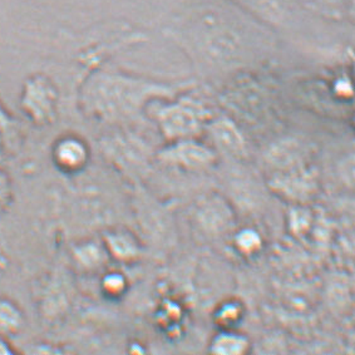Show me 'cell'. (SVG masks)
Returning <instances> with one entry per match:
<instances>
[{
	"label": "cell",
	"mask_w": 355,
	"mask_h": 355,
	"mask_svg": "<svg viewBox=\"0 0 355 355\" xmlns=\"http://www.w3.org/2000/svg\"><path fill=\"white\" fill-rule=\"evenodd\" d=\"M17 350L12 348V344L8 340L7 336H0V354H13Z\"/></svg>",
	"instance_id": "ba28073f"
},
{
	"label": "cell",
	"mask_w": 355,
	"mask_h": 355,
	"mask_svg": "<svg viewBox=\"0 0 355 355\" xmlns=\"http://www.w3.org/2000/svg\"><path fill=\"white\" fill-rule=\"evenodd\" d=\"M13 200V186L7 173L0 170V214L7 211Z\"/></svg>",
	"instance_id": "52a82bcc"
},
{
	"label": "cell",
	"mask_w": 355,
	"mask_h": 355,
	"mask_svg": "<svg viewBox=\"0 0 355 355\" xmlns=\"http://www.w3.org/2000/svg\"><path fill=\"white\" fill-rule=\"evenodd\" d=\"M221 9H205L196 12L178 31L182 46L200 60L210 64H227L249 54V37L239 23Z\"/></svg>",
	"instance_id": "6da1fadb"
},
{
	"label": "cell",
	"mask_w": 355,
	"mask_h": 355,
	"mask_svg": "<svg viewBox=\"0 0 355 355\" xmlns=\"http://www.w3.org/2000/svg\"><path fill=\"white\" fill-rule=\"evenodd\" d=\"M26 319L23 311L9 297L0 296V336H10L19 334L24 328Z\"/></svg>",
	"instance_id": "277c9868"
},
{
	"label": "cell",
	"mask_w": 355,
	"mask_h": 355,
	"mask_svg": "<svg viewBox=\"0 0 355 355\" xmlns=\"http://www.w3.org/2000/svg\"><path fill=\"white\" fill-rule=\"evenodd\" d=\"M7 257H4V254L0 250V268H7Z\"/></svg>",
	"instance_id": "9c48e42d"
},
{
	"label": "cell",
	"mask_w": 355,
	"mask_h": 355,
	"mask_svg": "<svg viewBox=\"0 0 355 355\" xmlns=\"http://www.w3.org/2000/svg\"><path fill=\"white\" fill-rule=\"evenodd\" d=\"M166 131L175 136H184L196 131L200 125V113L196 107L178 105L164 114Z\"/></svg>",
	"instance_id": "3957f363"
},
{
	"label": "cell",
	"mask_w": 355,
	"mask_h": 355,
	"mask_svg": "<svg viewBox=\"0 0 355 355\" xmlns=\"http://www.w3.org/2000/svg\"><path fill=\"white\" fill-rule=\"evenodd\" d=\"M178 157L184 161L189 165H198V164H205L209 161L210 153L206 151L205 148H200L198 146H184V147H178L176 152Z\"/></svg>",
	"instance_id": "8992f818"
},
{
	"label": "cell",
	"mask_w": 355,
	"mask_h": 355,
	"mask_svg": "<svg viewBox=\"0 0 355 355\" xmlns=\"http://www.w3.org/2000/svg\"><path fill=\"white\" fill-rule=\"evenodd\" d=\"M88 152L86 146L74 137L62 139L55 144L53 150V159L62 171H78L86 164Z\"/></svg>",
	"instance_id": "7a4b0ae2"
},
{
	"label": "cell",
	"mask_w": 355,
	"mask_h": 355,
	"mask_svg": "<svg viewBox=\"0 0 355 355\" xmlns=\"http://www.w3.org/2000/svg\"><path fill=\"white\" fill-rule=\"evenodd\" d=\"M214 132L217 141L224 146L225 148L236 152L243 147V139L235 131V128L229 123H225V122L217 123Z\"/></svg>",
	"instance_id": "5b68a950"
}]
</instances>
